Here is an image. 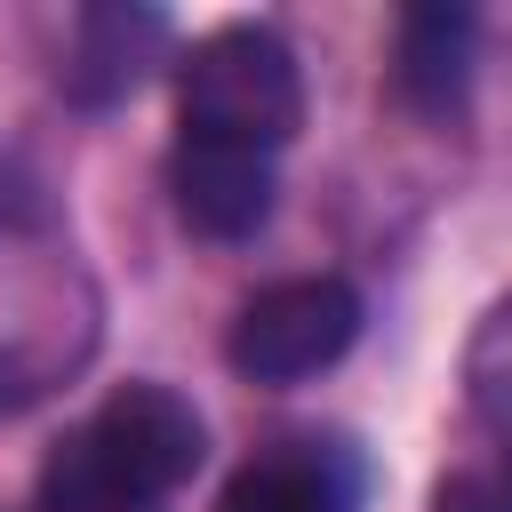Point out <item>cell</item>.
<instances>
[{
    "instance_id": "obj_1",
    "label": "cell",
    "mask_w": 512,
    "mask_h": 512,
    "mask_svg": "<svg viewBox=\"0 0 512 512\" xmlns=\"http://www.w3.org/2000/svg\"><path fill=\"white\" fill-rule=\"evenodd\" d=\"M176 120L192 144L280 152L304 128V64L272 24H216L176 56Z\"/></svg>"
},
{
    "instance_id": "obj_2",
    "label": "cell",
    "mask_w": 512,
    "mask_h": 512,
    "mask_svg": "<svg viewBox=\"0 0 512 512\" xmlns=\"http://www.w3.org/2000/svg\"><path fill=\"white\" fill-rule=\"evenodd\" d=\"M360 336V296L336 272H304V280H272L232 312L224 360L248 384H304L320 368H336Z\"/></svg>"
},
{
    "instance_id": "obj_3",
    "label": "cell",
    "mask_w": 512,
    "mask_h": 512,
    "mask_svg": "<svg viewBox=\"0 0 512 512\" xmlns=\"http://www.w3.org/2000/svg\"><path fill=\"white\" fill-rule=\"evenodd\" d=\"M72 448H80V464H88L104 488H120V496H136V504H160L168 488H184V480L200 472L208 424H200V408H192L176 384H120V392L72 432Z\"/></svg>"
},
{
    "instance_id": "obj_4",
    "label": "cell",
    "mask_w": 512,
    "mask_h": 512,
    "mask_svg": "<svg viewBox=\"0 0 512 512\" xmlns=\"http://www.w3.org/2000/svg\"><path fill=\"white\" fill-rule=\"evenodd\" d=\"M168 16L160 8H136V0H96L72 16V48H64V96L104 112V104H128L152 64H168Z\"/></svg>"
},
{
    "instance_id": "obj_5",
    "label": "cell",
    "mask_w": 512,
    "mask_h": 512,
    "mask_svg": "<svg viewBox=\"0 0 512 512\" xmlns=\"http://www.w3.org/2000/svg\"><path fill=\"white\" fill-rule=\"evenodd\" d=\"M272 152H240V144H176L168 152V200L200 240H256L272 216Z\"/></svg>"
},
{
    "instance_id": "obj_6",
    "label": "cell",
    "mask_w": 512,
    "mask_h": 512,
    "mask_svg": "<svg viewBox=\"0 0 512 512\" xmlns=\"http://www.w3.org/2000/svg\"><path fill=\"white\" fill-rule=\"evenodd\" d=\"M392 80L416 112H448L464 104V80H472V8H408L392 24Z\"/></svg>"
},
{
    "instance_id": "obj_7",
    "label": "cell",
    "mask_w": 512,
    "mask_h": 512,
    "mask_svg": "<svg viewBox=\"0 0 512 512\" xmlns=\"http://www.w3.org/2000/svg\"><path fill=\"white\" fill-rule=\"evenodd\" d=\"M216 512H352V472L336 448H280L240 464Z\"/></svg>"
},
{
    "instance_id": "obj_8",
    "label": "cell",
    "mask_w": 512,
    "mask_h": 512,
    "mask_svg": "<svg viewBox=\"0 0 512 512\" xmlns=\"http://www.w3.org/2000/svg\"><path fill=\"white\" fill-rule=\"evenodd\" d=\"M464 400L480 424H496L512 440V296H496L464 344Z\"/></svg>"
},
{
    "instance_id": "obj_9",
    "label": "cell",
    "mask_w": 512,
    "mask_h": 512,
    "mask_svg": "<svg viewBox=\"0 0 512 512\" xmlns=\"http://www.w3.org/2000/svg\"><path fill=\"white\" fill-rule=\"evenodd\" d=\"M40 512H152V504H136V496H120V488H104V480L80 464V448H72V440H56V456L40 464Z\"/></svg>"
},
{
    "instance_id": "obj_10",
    "label": "cell",
    "mask_w": 512,
    "mask_h": 512,
    "mask_svg": "<svg viewBox=\"0 0 512 512\" xmlns=\"http://www.w3.org/2000/svg\"><path fill=\"white\" fill-rule=\"evenodd\" d=\"M432 512H512V464L504 472H448L432 488Z\"/></svg>"
}]
</instances>
